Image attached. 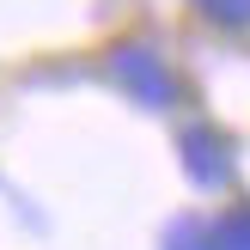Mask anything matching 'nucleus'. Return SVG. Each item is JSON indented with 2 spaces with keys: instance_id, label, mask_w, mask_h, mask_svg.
<instances>
[{
  "instance_id": "nucleus-1",
  "label": "nucleus",
  "mask_w": 250,
  "mask_h": 250,
  "mask_svg": "<svg viewBox=\"0 0 250 250\" xmlns=\"http://www.w3.org/2000/svg\"><path fill=\"white\" fill-rule=\"evenodd\" d=\"M110 67H116V80H122V85H134V92H141V104H153V110H165V104H171V73L159 67V61L146 55L141 43H122Z\"/></svg>"
},
{
  "instance_id": "nucleus-2",
  "label": "nucleus",
  "mask_w": 250,
  "mask_h": 250,
  "mask_svg": "<svg viewBox=\"0 0 250 250\" xmlns=\"http://www.w3.org/2000/svg\"><path fill=\"white\" fill-rule=\"evenodd\" d=\"M183 165H189V177L202 183V189H220V183L232 177L226 141H220L214 128H189V134H183Z\"/></svg>"
},
{
  "instance_id": "nucleus-3",
  "label": "nucleus",
  "mask_w": 250,
  "mask_h": 250,
  "mask_svg": "<svg viewBox=\"0 0 250 250\" xmlns=\"http://www.w3.org/2000/svg\"><path fill=\"white\" fill-rule=\"evenodd\" d=\"M208 244L214 250H250V208H232L208 226Z\"/></svg>"
},
{
  "instance_id": "nucleus-4",
  "label": "nucleus",
  "mask_w": 250,
  "mask_h": 250,
  "mask_svg": "<svg viewBox=\"0 0 250 250\" xmlns=\"http://www.w3.org/2000/svg\"><path fill=\"white\" fill-rule=\"evenodd\" d=\"M165 250H214V244H208V226H202V220H177V226L165 232Z\"/></svg>"
},
{
  "instance_id": "nucleus-5",
  "label": "nucleus",
  "mask_w": 250,
  "mask_h": 250,
  "mask_svg": "<svg viewBox=\"0 0 250 250\" xmlns=\"http://www.w3.org/2000/svg\"><path fill=\"white\" fill-rule=\"evenodd\" d=\"M195 6L220 24H250V0H195Z\"/></svg>"
}]
</instances>
